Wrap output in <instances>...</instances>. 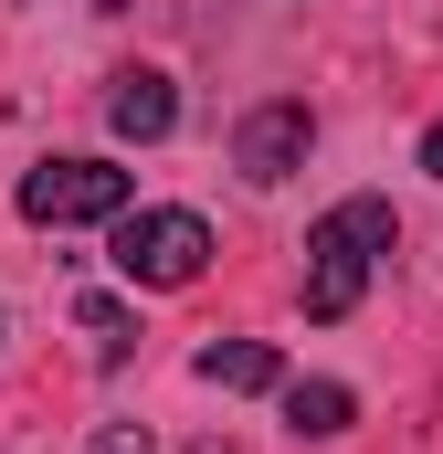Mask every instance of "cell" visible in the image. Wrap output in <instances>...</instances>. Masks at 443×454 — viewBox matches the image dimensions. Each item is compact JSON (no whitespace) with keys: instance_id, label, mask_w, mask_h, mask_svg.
I'll list each match as a JSON object with an SVG mask.
<instances>
[{"instance_id":"cell-7","label":"cell","mask_w":443,"mask_h":454,"mask_svg":"<svg viewBox=\"0 0 443 454\" xmlns=\"http://www.w3.org/2000/svg\"><path fill=\"white\" fill-rule=\"evenodd\" d=\"M275 391H285V423H296L307 444H328V434H348V423H359L348 380H275Z\"/></svg>"},{"instance_id":"cell-11","label":"cell","mask_w":443,"mask_h":454,"mask_svg":"<svg viewBox=\"0 0 443 454\" xmlns=\"http://www.w3.org/2000/svg\"><path fill=\"white\" fill-rule=\"evenodd\" d=\"M190 454H232V444H190Z\"/></svg>"},{"instance_id":"cell-10","label":"cell","mask_w":443,"mask_h":454,"mask_svg":"<svg viewBox=\"0 0 443 454\" xmlns=\"http://www.w3.org/2000/svg\"><path fill=\"white\" fill-rule=\"evenodd\" d=\"M423 169H433V180H443V116H433V127H423Z\"/></svg>"},{"instance_id":"cell-5","label":"cell","mask_w":443,"mask_h":454,"mask_svg":"<svg viewBox=\"0 0 443 454\" xmlns=\"http://www.w3.org/2000/svg\"><path fill=\"white\" fill-rule=\"evenodd\" d=\"M106 127L127 137V148H159V137L180 127V85H169V74H148V64H137V74H116V85H106Z\"/></svg>"},{"instance_id":"cell-3","label":"cell","mask_w":443,"mask_h":454,"mask_svg":"<svg viewBox=\"0 0 443 454\" xmlns=\"http://www.w3.org/2000/svg\"><path fill=\"white\" fill-rule=\"evenodd\" d=\"M127 212V169L116 159H43L21 169V223L64 232V223H116Z\"/></svg>"},{"instance_id":"cell-8","label":"cell","mask_w":443,"mask_h":454,"mask_svg":"<svg viewBox=\"0 0 443 454\" xmlns=\"http://www.w3.org/2000/svg\"><path fill=\"white\" fill-rule=\"evenodd\" d=\"M74 328H85V359H96V370H116V359L137 348V317H127L116 296H85V307H74Z\"/></svg>"},{"instance_id":"cell-1","label":"cell","mask_w":443,"mask_h":454,"mask_svg":"<svg viewBox=\"0 0 443 454\" xmlns=\"http://www.w3.org/2000/svg\"><path fill=\"white\" fill-rule=\"evenodd\" d=\"M391 243H401V223H391L380 191H348L338 212H317V232H307V317H317V328H338V317L369 296V275H380Z\"/></svg>"},{"instance_id":"cell-2","label":"cell","mask_w":443,"mask_h":454,"mask_svg":"<svg viewBox=\"0 0 443 454\" xmlns=\"http://www.w3.org/2000/svg\"><path fill=\"white\" fill-rule=\"evenodd\" d=\"M116 275L127 286H148V296H169V286H201V264H212V223L201 212H116Z\"/></svg>"},{"instance_id":"cell-9","label":"cell","mask_w":443,"mask_h":454,"mask_svg":"<svg viewBox=\"0 0 443 454\" xmlns=\"http://www.w3.org/2000/svg\"><path fill=\"white\" fill-rule=\"evenodd\" d=\"M85 454H159V444H148V423H106V434H96Z\"/></svg>"},{"instance_id":"cell-4","label":"cell","mask_w":443,"mask_h":454,"mask_svg":"<svg viewBox=\"0 0 443 454\" xmlns=\"http://www.w3.org/2000/svg\"><path fill=\"white\" fill-rule=\"evenodd\" d=\"M307 148H317V116L296 106V96H275V106H253L232 127V169H243V180H296Z\"/></svg>"},{"instance_id":"cell-6","label":"cell","mask_w":443,"mask_h":454,"mask_svg":"<svg viewBox=\"0 0 443 454\" xmlns=\"http://www.w3.org/2000/svg\"><path fill=\"white\" fill-rule=\"evenodd\" d=\"M190 370H201L212 391H275V380H285V359H275L264 339H212L201 359H190Z\"/></svg>"}]
</instances>
